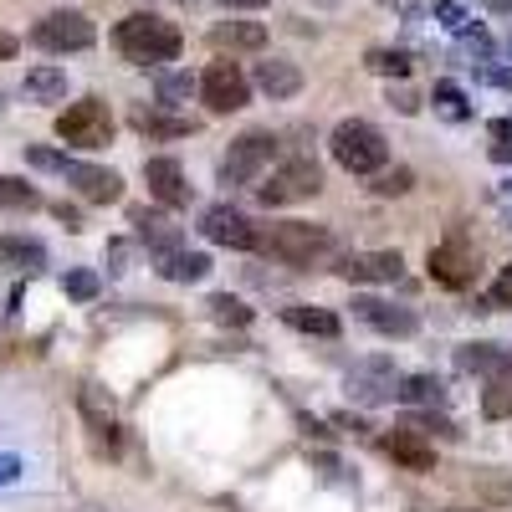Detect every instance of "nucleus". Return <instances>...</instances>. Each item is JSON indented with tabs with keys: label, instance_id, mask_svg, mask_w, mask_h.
<instances>
[{
	"label": "nucleus",
	"instance_id": "1",
	"mask_svg": "<svg viewBox=\"0 0 512 512\" xmlns=\"http://www.w3.org/2000/svg\"><path fill=\"white\" fill-rule=\"evenodd\" d=\"M113 47L134 67H164V62H175L185 52V36H180L175 21H164L154 11H134V16H123L113 26Z\"/></svg>",
	"mask_w": 512,
	"mask_h": 512
},
{
	"label": "nucleus",
	"instance_id": "2",
	"mask_svg": "<svg viewBox=\"0 0 512 512\" xmlns=\"http://www.w3.org/2000/svg\"><path fill=\"white\" fill-rule=\"evenodd\" d=\"M256 251L282 262V267H313L333 251V231L318 221H272L256 231Z\"/></svg>",
	"mask_w": 512,
	"mask_h": 512
},
{
	"label": "nucleus",
	"instance_id": "3",
	"mask_svg": "<svg viewBox=\"0 0 512 512\" xmlns=\"http://www.w3.org/2000/svg\"><path fill=\"white\" fill-rule=\"evenodd\" d=\"M328 149L349 175H379V169L390 164V139H384L369 118H344L328 134Z\"/></svg>",
	"mask_w": 512,
	"mask_h": 512
},
{
	"label": "nucleus",
	"instance_id": "4",
	"mask_svg": "<svg viewBox=\"0 0 512 512\" xmlns=\"http://www.w3.org/2000/svg\"><path fill=\"white\" fill-rule=\"evenodd\" d=\"M323 190V169H318V159H282L272 175L256 185V200H262L267 210H277V205H297V200H313Z\"/></svg>",
	"mask_w": 512,
	"mask_h": 512
},
{
	"label": "nucleus",
	"instance_id": "5",
	"mask_svg": "<svg viewBox=\"0 0 512 512\" xmlns=\"http://www.w3.org/2000/svg\"><path fill=\"white\" fill-rule=\"evenodd\" d=\"M57 139L72 144V149H103L113 144V113L103 98H82V103H67L57 113Z\"/></svg>",
	"mask_w": 512,
	"mask_h": 512
},
{
	"label": "nucleus",
	"instance_id": "6",
	"mask_svg": "<svg viewBox=\"0 0 512 512\" xmlns=\"http://www.w3.org/2000/svg\"><path fill=\"white\" fill-rule=\"evenodd\" d=\"M31 41L41 52H52V57H67V52H88L98 41V26L82 11H52V16H41L31 26Z\"/></svg>",
	"mask_w": 512,
	"mask_h": 512
},
{
	"label": "nucleus",
	"instance_id": "7",
	"mask_svg": "<svg viewBox=\"0 0 512 512\" xmlns=\"http://www.w3.org/2000/svg\"><path fill=\"white\" fill-rule=\"evenodd\" d=\"M277 159V134H267V128H251V134H241L221 164V180L226 185H256L272 169Z\"/></svg>",
	"mask_w": 512,
	"mask_h": 512
},
{
	"label": "nucleus",
	"instance_id": "8",
	"mask_svg": "<svg viewBox=\"0 0 512 512\" xmlns=\"http://www.w3.org/2000/svg\"><path fill=\"white\" fill-rule=\"evenodd\" d=\"M200 103L216 113V118H226V113H241L246 103H251V77L236 67V62H210L205 72H200Z\"/></svg>",
	"mask_w": 512,
	"mask_h": 512
},
{
	"label": "nucleus",
	"instance_id": "9",
	"mask_svg": "<svg viewBox=\"0 0 512 512\" xmlns=\"http://www.w3.org/2000/svg\"><path fill=\"white\" fill-rule=\"evenodd\" d=\"M349 400L354 405H384V400H395V390H400V369H395V359H384V354H374V359H359L354 369H349Z\"/></svg>",
	"mask_w": 512,
	"mask_h": 512
},
{
	"label": "nucleus",
	"instance_id": "10",
	"mask_svg": "<svg viewBox=\"0 0 512 512\" xmlns=\"http://www.w3.org/2000/svg\"><path fill=\"white\" fill-rule=\"evenodd\" d=\"M425 272H431V282L461 292V287H472L477 277V251L466 236H446L441 246H431V256H425Z\"/></svg>",
	"mask_w": 512,
	"mask_h": 512
},
{
	"label": "nucleus",
	"instance_id": "11",
	"mask_svg": "<svg viewBox=\"0 0 512 512\" xmlns=\"http://www.w3.org/2000/svg\"><path fill=\"white\" fill-rule=\"evenodd\" d=\"M57 175L88 200V205H118L123 200V175L118 169H103V164H82V159H67L62 154V164H57Z\"/></svg>",
	"mask_w": 512,
	"mask_h": 512
},
{
	"label": "nucleus",
	"instance_id": "12",
	"mask_svg": "<svg viewBox=\"0 0 512 512\" xmlns=\"http://www.w3.org/2000/svg\"><path fill=\"white\" fill-rule=\"evenodd\" d=\"M144 185H149V195H154L164 210H180V205H190V180H185V164H180V159H169V154L144 159Z\"/></svg>",
	"mask_w": 512,
	"mask_h": 512
},
{
	"label": "nucleus",
	"instance_id": "13",
	"mask_svg": "<svg viewBox=\"0 0 512 512\" xmlns=\"http://www.w3.org/2000/svg\"><path fill=\"white\" fill-rule=\"evenodd\" d=\"M200 236L216 246H231V251H256V226L231 205H210L200 216Z\"/></svg>",
	"mask_w": 512,
	"mask_h": 512
},
{
	"label": "nucleus",
	"instance_id": "14",
	"mask_svg": "<svg viewBox=\"0 0 512 512\" xmlns=\"http://www.w3.org/2000/svg\"><path fill=\"white\" fill-rule=\"evenodd\" d=\"M333 272L344 282H400L405 256L400 251H349V256H338Z\"/></svg>",
	"mask_w": 512,
	"mask_h": 512
},
{
	"label": "nucleus",
	"instance_id": "15",
	"mask_svg": "<svg viewBox=\"0 0 512 512\" xmlns=\"http://www.w3.org/2000/svg\"><path fill=\"white\" fill-rule=\"evenodd\" d=\"M379 451L390 456V461H400L405 472H436V446L425 441V436H415V431H384L379 436Z\"/></svg>",
	"mask_w": 512,
	"mask_h": 512
},
{
	"label": "nucleus",
	"instance_id": "16",
	"mask_svg": "<svg viewBox=\"0 0 512 512\" xmlns=\"http://www.w3.org/2000/svg\"><path fill=\"white\" fill-rule=\"evenodd\" d=\"M354 313L359 323H369L374 333H390V338H410L420 328V318L400 303H379V297H354Z\"/></svg>",
	"mask_w": 512,
	"mask_h": 512
},
{
	"label": "nucleus",
	"instance_id": "17",
	"mask_svg": "<svg viewBox=\"0 0 512 512\" xmlns=\"http://www.w3.org/2000/svg\"><path fill=\"white\" fill-rule=\"evenodd\" d=\"M251 82H256V88H262L272 103H287V98L303 93V72H297V62H287V57H267V62H256Z\"/></svg>",
	"mask_w": 512,
	"mask_h": 512
},
{
	"label": "nucleus",
	"instance_id": "18",
	"mask_svg": "<svg viewBox=\"0 0 512 512\" xmlns=\"http://www.w3.org/2000/svg\"><path fill=\"white\" fill-rule=\"evenodd\" d=\"M128 118H134V128H139V134H149V139H190L195 128H200L195 118H185V113H175V108H164V103L134 108Z\"/></svg>",
	"mask_w": 512,
	"mask_h": 512
},
{
	"label": "nucleus",
	"instance_id": "19",
	"mask_svg": "<svg viewBox=\"0 0 512 512\" xmlns=\"http://www.w3.org/2000/svg\"><path fill=\"white\" fill-rule=\"evenodd\" d=\"M128 226H134L159 256L164 251H180V226L169 221L164 210H154V205H134V210H128Z\"/></svg>",
	"mask_w": 512,
	"mask_h": 512
},
{
	"label": "nucleus",
	"instance_id": "20",
	"mask_svg": "<svg viewBox=\"0 0 512 512\" xmlns=\"http://www.w3.org/2000/svg\"><path fill=\"white\" fill-rule=\"evenodd\" d=\"M77 405H82V420H88V431L113 451L118 446V420H113V400L98 390V384H82V395H77Z\"/></svg>",
	"mask_w": 512,
	"mask_h": 512
},
{
	"label": "nucleus",
	"instance_id": "21",
	"mask_svg": "<svg viewBox=\"0 0 512 512\" xmlns=\"http://www.w3.org/2000/svg\"><path fill=\"white\" fill-rule=\"evenodd\" d=\"M210 47L216 52H262L267 26L262 21H221V26H210Z\"/></svg>",
	"mask_w": 512,
	"mask_h": 512
},
{
	"label": "nucleus",
	"instance_id": "22",
	"mask_svg": "<svg viewBox=\"0 0 512 512\" xmlns=\"http://www.w3.org/2000/svg\"><path fill=\"white\" fill-rule=\"evenodd\" d=\"M282 323H287V328H297V333H318V338H338V333H344L338 313L313 308V303H292V308H282Z\"/></svg>",
	"mask_w": 512,
	"mask_h": 512
},
{
	"label": "nucleus",
	"instance_id": "23",
	"mask_svg": "<svg viewBox=\"0 0 512 512\" xmlns=\"http://www.w3.org/2000/svg\"><path fill=\"white\" fill-rule=\"evenodd\" d=\"M0 267H11V272H41L47 267V246L41 241H26V236H0Z\"/></svg>",
	"mask_w": 512,
	"mask_h": 512
},
{
	"label": "nucleus",
	"instance_id": "24",
	"mask_svg": "<svg viewBox=\"0 0 512 512\" xmlns=\"http://www.w3.org/2000/svg\"><path fill=\"white\" fill-rule=\"evenodd\" d=\"M21 93L31 103H62L67 98V72L62 67H31L26 82H21Z\"/></svg>",
	"mask_w": 512,
	"mask_h": 512
},
{
	"label": "nucleus",
	"instance_id": "25",
	"mask_svg": "<svg viewBox=\"0 0 512 512\" xmlns=\"http://www.w3.org/2000/svg\"><path fill=\"white\" fill-rule=\"evenodd\" d=\"M210 272V256L205 251H164L159 256V277H169V282H200Z\"/></svg>",
	"mask_w": 512,
	"mask_h": 512
},
{
	"label": "nucleus",
	"instance_id": "26",
	"mask_svg": "<svg viewBox=\"0 0 512 512\" xmlns=\"http://www.w3.org/2000/svg\"><path fill=\"white\" fill-rule=\"evenodd\" d=\"M507 364H512V354H507L502 344H466V349L456 354V369H461V374H487V379H492V374L507 369Z\"/></svg>",
	"mask_w": 512,
	"mask_h": 512
},
{
	"label": "nucleus",
	"instance_id": "27",
	"mask_svg": "<svg viewBox=\"0 0 512 512\" xmlns=\"http://www.w3.org/2000/svg\"><path fill=\"white\" fill-rule=\"evenodd\" d=\"M482 415L487 420H512V364L497 369L487 379V390H482Z\"/></svg>",
	"mask_w": 512,
	"mask_h": 512
},
{
	"label": "nucleus",
	"instance_id": "28",
	"mask_svg": "<svg viewBox=\"0 0 512 512\" xmlns=\"http://www.w3.org/2000/svg\"><path fill=\"white\" fill-rule=\"evenodd\" d=\"M395 400H405V405H441L446 400V384L436 374H410V379H400Z\"/></svg>",
	"mask_w": 512,
	"mask_h": 512
},
{
	"label": "nucleus",
	"instance_id": "29",
	"mask_svg": "<svg viewBox=\"0 0 512 512\" xmlns=\"http://www.w3.org/2000/svg\"><path fill=\"white\" fill-rule=\"evenodd\" d=\"M0 210H41L36 185H26L21 175H0Z\"/></svg>",
	"mask_w": 512,
	"mask_h": 512
},
{
	"label": "nucleus",
	"instance_id": "30",
	"mask_svg": "<svg viewBox=\"0 0 512 512\" xmlns=\"http://www.w3.org/2000/svg\"><path fill=\"white\" fill-rule=\"evenodd\" d=\"M195 88H200V82H195L190 72H159V82H154V93H159L164 108H180Z\"/></svg>",
	"mask_w": 512,
	"mask_h": 512
},
{
	"label": "nucleus",
	"instance_id": "31",
	"mask_svg": "<svg viewBox=\"0 0 512 512\" xmlns=\"http://www.w3.org/2000/svg\"><path fill=\"white\" fill-rule=\"evenodd\" d=\"M210 318L231 323V328H246L251 323V308L241 303V297H231V292H216V297H210Z\"/></svg>",
	"mask_w": 512,
	"mask_h": 512
},
{
	"label": "nucleus",
	"instance_id": "32",
	"mask_svg": "<svg viewBox=\"0 0 512 512\" xmlns=\"http://www.w3.org/2000/svg\"><path fill=\"white\" fill-rule=\"evenodd\" d=\"M431 103H436V108H441V118H451V123L472 118V108H466V98H461V88H456V82H436Z\"/></svg>",
	"mask_w": 512,
	"mask_h": 512
},
{
	"label": "nucleus",
	"instance_id": "33",
	"mask_svg": "<svg viewBox=\"0 0 512 512\" xmlns=\"http://www.w3.org/2000/svg\"><path fill=\"white\" fill-rule=\"evenodd\" d=\"M405 431H415V436H446V441H456V425L446 420V415H436V410H415V415H405Z\"/></svg>",
	"mask_w": 512,
	"mask_h": 512
},
{
	"label": "nucleus",
	"instance_id": "34",
	"mask_svg": "<svg viewBox=\"0 0 512 512\" xmlns=\"http://www.w3.org/2000/svg\"><path fill=\"white\" fill-rule=\"evenodd\" d=\"M369 67L384 77H410V57L405 52H369Z\"/></svg>",
	"mask_w": 512,
	"mask_h": 512
},
{
	"label": "nucleus",
	"instance_id": "35",
	"mask_svg": "<svg viewBox=\"0 0 512 512\" xmlns=\"http://www.w3.org/2000/svg\"><path fill=\"white\" fill-rule=\"evenodd\" d=\"M62 292L77 297V303H88V297H98V277L93 272H67L62 277Z\"/></svg>",
	"mask_w": 512,
	"mask_h": 512
},
{
	"label": "nucleus",
	"instance_id": "36",
	"mask_svg": "<svg viewBox=\"0 0 512 512\" xmlns=\"http://www.w3.org/2000/svg\"><path fill=\"white\" fill-rule=\"evenodd\" d=\"M410 185H415V175H410V169H390V175L379 169V175H374V190H379V195H405Z\"/></svg>",
	"mask_w": 512,
	"mask_h": 512
},
{
	"label": "nucleus",
	"instance_id": "37",
	"mask_svg": "<svg viewBox=\"0 0 512 512\" xmlns=\"http://www.w3.org/2000/svg\"><path fill=\"white\" fill-rule=\"evenodd\" d=\"M436 16H441V26H451V31H466V11L456 6V0H436Z\"/></svg>",
	"mask_w": 512,
	"mask_h": 512
},
{
	"label": "nucleus",
	"instance_id": "38",
	"mask_svg": "<svg viewBox=\"0 0 512 512\" xmlns=\"http://www.w3.org/2000/svg\"><path fill=\"white\" fill-rule=\"evenodd\" d=\"M492 134H497V144H492V159L512 164V123H492Z\"/></svg>",
	"mask_w": 512,
	"mask_h": 512
},
{
	"label": "nucleus",
	"instance_id": "39",
	"mask_svg": "<svg viewBox=\"0 0 512 512\" xmlns=\"http://www.w3.org/2000/svg\"><path fill=\"white\" fill-rule=\"evenodd\" d=\"M492 303H497V308H512V267L497 272V282H492Z\"/></svg>",
	"mask_w": 512,
	"mask_h": 512
},
{
	"label": "nucleus",
	"instance_id": "40",
	"mask_svg": "<svg viewBox=\"0 0 512 512\" xmlns=\"http://www.w3.org/2000/svg\"><path fill=\"white\" fill-rule=\"evenodd\" d=\"M52 216H57V221H67V231H82V216H77V205H67V200H62V205H52Z\"/></svg>",
	"mask_w": 512,
	"mask_h": 512
},
{
	"label": "nucleus",
	"instance_id": "41",
	"mask_svg": "<svg viewBox=\"0 0 512 512\" xmlns=\"http://www.w3.org/2000/svg\"><path fill=\"white\" fill-rule=\"evenodd\" d=\"M16 477H21V461H16V456H0V487L16 482Z\"/></svg>",
	"mask_w": 512,
	"mask_h": 512
},
{
	"label": "nucleus",
	"instance_id": "42",
	"mask_svg": "<svg viewBox=\"0 0 512 512\" xmlns=\"http://www.w3.org/2000/svg\"><path fill=\"white\" fill-rule=\"evenodd\" d=\"M16 47H21V41H16L11 31H0V62H11V57H16Z\"/></svg>",
	"mask_w": 512,
	"mask_h": 512
},
{
	"label": "nucleus",
	"instance_id": "43",
	"mask_svg": "<svg viewBox=\"0 0 512 512\" xmlns=\"http://www.w3.org/2000/svg\"><path fill=\"white\" fill-rule=\"evenodd\" d=\"M226 6H231V11H262L267 0H226Z\"/></svg>",
	"mask_w": 512,
	"mask_h": 512
},
{
	"label": "nucleus",
	"instance_id": "44",
	"mask_svg": "<svg viewBox=\"0 0 512 512\" xmlns=\"http://www.w3.org/2000/svg\"><path fill=\"white\" fill-rule=\"evenodd\" d=\"M180 6H195V0H180Z\"/></svg>",
	"mask_w": 512,
	"mask_h": 512
},
{
	"label": "nucleus",
	"instance_id": "45",
	"mask_svg": "<svg viewBox=\"0 0 512 512\" xmlns=\"http://www.w3.org/2000/svg\"><path fill=\"white\" fill-rule=\"evenodd\" d=\"M0 103H6V98H0Z\"/></svg>",
	"mask_w": 512,
	"mask_h": 512
}]
</instances>
